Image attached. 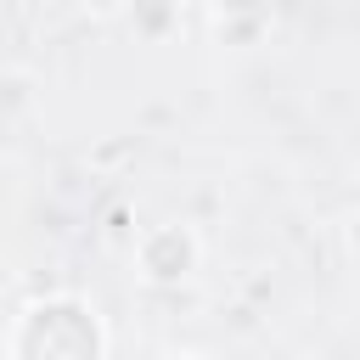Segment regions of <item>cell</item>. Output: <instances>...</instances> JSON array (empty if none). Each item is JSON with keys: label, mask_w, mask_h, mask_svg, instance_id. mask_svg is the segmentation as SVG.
Segmentation results:
<instances>
[{"label": "cell", "mask_w": 360, "mask_h": 360, "mask_svg": "<svg viewBox=\"0 0 360 360\" xmlns=\"http://www.w3.org/2000/svg\"><path fill=\"white\" fill-rule=\"evenodd\" d=\"M112 338L90 298L79 292H39L11 315V332L0 343L6 360H107Z\"/></svg>", "instance_id": "6da1fadb"}, {"label": "cell", "mask_w": 360, "mask_h": 360, "mask_svg": "<svg viewBox=\"0 0 360 360\" xmlns=\"http://www.w3.org/2000/svg\"><path fill=\"white\" fill-rule=\"evenodd\" d=\"M197 264H202V242H197V231L180 225V219L146 225V231L135 236V270H141V281H152V287H180V281L197 276Z\"/></svg>", "instance_id": "7a4b0ae2"}, {"label": "cell", "mask_w": 360, "mask_h": 360, "mask_svg": "<svg viewBox=\"0 0 360 360\" xmlns=\"http://www.w3.org/2000/svg\"><path fill=\"white\" fill-rule=\"evenodd\" d=\"M214 6V34L225 45H259L276 22V0H208Z\"/></svg>", "instance_id": "3957f363"}, {"label": "cell", "mask_w": 360, "mask_h": 360, "mask_svg": "<svg viewBox=\"0 0 360 360\" xmlns=\"http://www.w3.org/2000/svg\"><path fill=\"white\" fill-rule=\"evenodd\" d=\"M124 22H129V34L141 45H169L180 34V0H129Z\"/></svg>", "instance_id": "277c9868"}, {"label": "cell", "mask_w": 360, "mask_h": 360, "mask_svg": "<svg viewBox=\"0 0 360 360\" xmlns=\"http://www.w3.org/2000/svg\"><path fill=\"white\" fill-rule=\"evenodd\" d=\"M343 242H349V253L360 259V208H349V219H343Z\"/></svg>", "instance_id": "5b68a950"}, {"label": "cell", "mask_w": 360, "mask_h": 360, "mask_svg": "<svg viewBox=\"0 0 360 360\" xmlns=\"http://www.w3.org/2000/svg\"><path fill=\"white\" fill-rule=\"evenodd\" d=\"M84 6H90L96 17H124V6H129V0H84Z\"/></svg>", "instance_id": "8992f818"}]
</instances>
